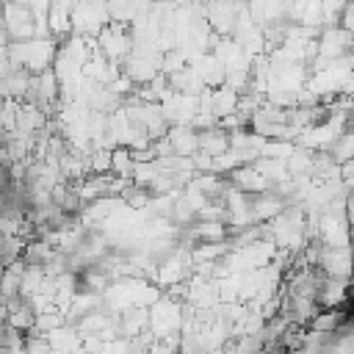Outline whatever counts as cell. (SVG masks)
Here are the masks:
<instances>
[]
</instances>
